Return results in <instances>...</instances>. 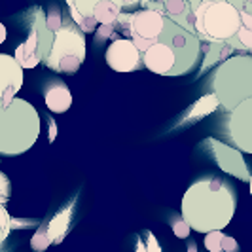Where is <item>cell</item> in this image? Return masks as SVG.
Instances as JSON below:
<instances>
[{"instance_id": "cell-1", "label": "cell", "mask_w": 252, "mask_h": 252, "mask_svg": "<svg viewBox=\"0 0 252 252\" xmlns=\"http://www.w3.org/2000/svg\"><path fill=\"white\" fill-rule=\"evenodd\" d=\"M237 209V193L233 186L218 177L193 182L182 195L180 213L184 222L197 233L224 229Z\"/></svg>"}, {"instance_id": "cell-2", "label": "cell", "mask_w": 252, "mask_h": 252, "mask_svg": "<svg viewBox=\"0 0 252 252\" xmlns=\"http://www.w3.org/2000/svg\"><path fill=\"white\" fill-rule=\"evenodd\" d=\"M40 116L25 99L0 101V154L21 156L29 152L40 137Z\"/></svg>"}, {"instance_id": "cell-3", "label": "cell", "mask_w": 252, "mask_h": 252, "mask_svg": "<svg viewBox=\"0 0 252 252\" xmlns=\"http://www.w3.org/2000/svg\"><path fill=\"white\" fill-rule=\"evenodd\" d=\"M213 93L218 104L231 112L252 97V55H231L218 64L213 76Z\"/></svg>"}, {"instance_id": "cell-4", "label": "cell", "mask_w": 252, "mask_h": 252, "mask_svg": "<svg viewBox=\"0 0 252 252\" xmlns=\"http://www.w3.org/2000/svg\"><path fill=\"white\" fill-rule=\"evenodd\" d=\"M241 27V13L229 0H201L195 8V36L207 42H229Z\"/></svg>"}, {"instance_id": "cell-5", "label": "cell", "mask_w": 252, "mask_h": 252, "mask_svg": "<svg viewBox=\"0 0 252 252\" xmlns=\"http://www.w3.org/2000/svg\"><path fill=\"white\" fill-rule=\"evenodd\" d=\"M86 36L74 23H64L63 29H59L53 36L51 50L44 63L51 70L61 74H76L82 63L86 61Z\"/></svg>"}, {"instance_id": "cell-6", "label": "cell", "mask_w": 252, "mask_h": 252, "mask_svg": "<svg viewBox=\"0 0 252 252\" xmlns=\"http://www.w3.org/2000/svg\"><path fill=\"white\" fill-rule=\"evenodd\" d=\"M116 27L122 31V34L135 44V48L144 53L158 44V40L163 32L165 17L154 10H140L135 13H122L116 21Z\"/></svg>"}, {"instance_id": "cell-7", "label": "cell", "mask_w": 252, "mask_h": 252, "mask_svg": "<svg viewBox=\"0 0 252 252\" xmlns=\"http://www.w3.org/2000/svg\"><path fill=\"white\" fill-rule=\"evenodd\" d=\"M158 42L167 44L173 53H175V68L169 76H184L189 70L195 68L197 61L201 59V40L195 36L193 32H188L186 29L177 25L175 21L165 17L163 32Z\"/></svg>"}, {"instance_id": "cell-8", "label": "cell", "mask_w": 252, "mask_h": 252, "mask_svg": "<svg viewBox=\"0 0 252 252\" xmlns=\"http://www.w3.org/2000/svg\"><path fill=\"white\" fill-rule=\"evenodd\" d=\"M226 133L239 152L252 154V97L237 104L227 118Z\"/></svg>"}, {"instance_id": "cell-9", "label": "cell", "mask_w": 252, "mask_h": 252, "mask_svg": "<svg viewBox=\"0 0 252 252\" xmlns=\"http://www.w3.org/2000/svg\"><path fill=\"white\" fill-rule=\"evenodd\" d=\"M205 144L209 146V152H211L215 163L224 173L235 177L237 180H243V182L251 180V173H249L247 161L243 158V152H239L235 146H227V144H224V142H220V140L216 139H207Z\"/></svg>"}, {"instance_id": "cell-10", "label": "cell", "mask_w": 252, "mask_h": 252, "mask_svg": "<svg viewBox=\"0 0 252 252\" xmlns=\"http://www.w3.org/2000/svg\"><path fill=\"white\" fill-rule=\"evenodd\" d=\"M108 66L116 72H135L142 64V53L127 38H116L108 44L104 55Z\"/></svg>"}, {"instance_id": "cell-11", "label": "cell", "mask_w": 252, "mask_h": 252, "mask_svg": "<svg viewBox=\"0 0 252 252\" xmlns=\"http://www.w3.org/2000/svg\"><path fill=\"white\" fill-rule=\"evenodd\" d=\"M23 68L13 55L0 53V101L15 99L17 91L23 88Z\"/></svg>"}, {"instance_id": "cell-12", "label": "cell", "mask_w": 252, "mask_h": 252, "mask_svg": "<svg viewBox=\"0 0 252 252\" xmlns=\"http://www.w3.org/2000/svg\"><path fill=\"white\" fill-rule=\"evenodd\" d=\"M70 12V19L84 34H91L97 31V21L93 19L95 10L101 6L104 0H64ZM116 2H124V0H116ZM124 8V6H122Z\"/></svg>"}, {"instance_id": "cell-13", "label": "cell", "mask_w": 252, "mask_h": 252, "mask_svg": "<svg viewBox=\"0 0 252 252\" xmlns=\"http://www.w3.org/2000/svg\"><path fill=\"white\" fill-rule=\"evenodd\" d=\"M175 63H177V59H175L173 50L161 42L154 44L152 48H148L142 53V64L154 74L169 76L175 68Z\"/></svg>"}, {"instance_id": "cell-14", "label": "cell", "mask_w": 252, "mask_h": 252, "mask_svg": "<svg viewBox=\"0 0 252 252\" xmlns=\"http://www.w3.org/2000/svg\"><path fill=\"white\" fill-rule=\"evenodd\" d=\"M241 13V27L237 34L231 38L227 44L233 50L252 51V6L245 0H229Z\"/></svg>"}, {"instance_id": "cell-15", "label": "cell", "mask_w": 252, "mask_h": 252, "mask_svg": "<svg viewBox=\"0 0 252 252\" xmlns=\"http://www.w3.org/2000/svg\"><path fill=\"white\" fill-rule=\"evenodd\" d=\"M15 61L21 64V68H34L44 61V51L40 46V38H38L36 29L31 25V32L23 44L17 46V50L13 53Z\"/></svg>"}, {"instance_id": "cell-16", "label": "cell", "mask_w": 252, "mask_h": 252, "mask_svg": "<svg viewBox=\"0 0 252 252\" xmlns=\"http://www.w3.org/2000/svg\"><path fill=\"white\" fill-rule=\"evenodd\" d=\"M44 101L50 112L63 114L72 106V93L61 80H53L44 88Z\"/></svg>"}, {"instance_id": "cell-17", "label": "cell", "mask_w": 252, "mask_h": 252, "mask_svg": "<svg viewBox=\"0 0 252 252\" xmlns=\"http://www.w3.org/2000/svg\"><path fill=\"white\" fill-rule=\"evenodd\" d=\"M201 51L205 53V57H203V63L199 66V74L209 70L213 64H220L226 59H229L233 53V48L227 42H207V44H201Z\"/></svg>"}, {"instance_id": "cell-18", "label": "cell", "mask_w": 252, "mask_h": 252, "mask_svg": "<svg viewBox=\"0 0 252 252\" xmlns=\"http://www.w3.org/2000/svg\"><path fill=\"white\" fill-rule=\"evenodd\" d=\"M72 209H74V203L64 207L61 213L51 218V222L46 226V231H48V237H50L51 243H61L63 237L68 231V226H70V218H72Z\"/></svg>"}, {"instance_id": "cell-19", "label": "cell", "mask_w": 252, "mask_h": 252, "mask_svg": "<svg viewBox=\"0 0 252 252\" xmlns=\"http://www.w3.org/2000/svg\"><path fill=\"white\" fill-rule=\"evenodd\" d=\"M218 106H220V104H218V99L215 97V93L205 95V97H201L195 104H191V108H189L188 112H186V116L182 118V124H186V122H197V120H201L205 116H209L211 112H215Z\"/></svg>"}, {"instance_id": "cell-20", "label": "cell", "mask_w": 252, "mask_h": 252, "mask_svg": "<svg viewBox=\"0 0 252 252\" xmlns=\"http://www.w3.org/2000/svg\"><path fill=\"white\" fill-rule=\"evenodd\" d=\"M63 25H64L63 13L59 10V6H50V10L46 13V27L55 34L59 29H63Z\"/></svg>"}, {"instance_id": "cell-21", "label": "cell", "mask_w": 252, "mask_h": 252, "mask_svg": "<svg viewBox=\"0 0 252 252\" xmlns=\"http://www.w3.org/2000/svg\"><path fill=\"white\" fill-rule=\"evenodd\" d=\"M224 231L222 229H216V231H209L205 233V249L209 252H222V239H224Z\"/></svg>"}, {"instance_id": "cell-22", "label": "cell", "mask_w": 252, "mask_h": 252, "mask_svg": "<svg viewBox=\"0 0 252 252\" xmlns=\"http://www.w3.org/2000/svg\"><path fill=\"white\" fill-rule=\"evenodd\" d=\"M50 245H51V241H50V237H48L46 226L40 227L36 233L32 235V239H31V247H32V251L34 252H44Z\"/></svg>"}, {"instance_id": "cell-23", "label": "cell", "mask_w": 252, "mask_h": 252, "mask_svg": "<svg viewBox=\"0 0 252 252\" xmlns=\"http://www.w3.org/2000/svg\"><path fill=\"white\" fill-rule=\"evenodd\" d=\"M118 32H116V25H99L95 31V40L97 42H106V40H116Z\"/></svg>"}, {"instance_id": "cell-24", "label": "cell", "mask_w": 252, "mask_h": 252, "mask_svg": "<svg viewBox=\"0 0 252 252\" xmlns=\"http://www.w3.org/2000/svg\"><path fill=\"white\" fill-rule=\"evenodd\" d=\"M189 231H191V227L184 222V218H182V216L177 218V220H173V233L177 235L178 239H188Z\"/></svg>"}, {"instance_id": "cell-25", "label": "cell", "mask_w": 252, "mask_h": 252, "mask_svg": "<svg viewBox=\"0 0 252 252\" xmlns=\"http://www.w3.org/2000/svg\"><path fill=\"white\" fill-rule=\"evenodd\" d=\"M146 245L142 243V241H139V245H137V252H161V249H159V245H158V241H156V237L152 235L150 231H146Z\"/></svg>"}, {"instance_id": "cell-26", "label": "cell", "mask_w": 252, "mask_h": 252, "mask_svg": "<svg viewBox=\"0 0 252 252\" xmlns=\"http://www.w3.org/2000/svg\"><path fill=\"white\" fill-rule=\"evenodd\" d=\"M10 193H12L10 180L4 173H0V205H6V201L10 199Z\"/></svg>"}, {"instance_id": "cell-27", "label": "cell", "mask_w": 252, "mask_h": 252, "mask_svg": "<svg viewBox=\"0 0 252 252\" xmlns=\"http://www.w3.org/2000/svg\"><path fill=\"white\" fill-rule=\"evenodd\" d=\"M222 252H239V243L229 237V235H224L222 239Z\"/></svg>"}, {"instance_id": "cell-28", "label": "cell", "mask_w": 252, "mask_h": 252, "mask_svg": "<svg viewBox=\"0 0 252 252\" xmlns=\"http://www.w3.org/2000/svg\"><path fill=\"white\" fill-rule=\"evenodd\" d=\"M8 235H10V229H6V227L0 224V247L4 245V241L8 239Z\"/></svg>"}, {"instance_id": "cell-29", "label": "cell", "mask_w": 252, "mask_h": 252, "mask_svg": "<svg viewBox=\"0 0 252 252\" xmlns=\"http://www.w3.org/2000/svg\"><path fill=\"white\" fill-rule=\"evenodd\" d=\"M8 36V32H6V27L0 23V44H4V40Z\"/></svg>"}, {"instance_id": "cell-30", "label": "cell", "mask_w": 252, "mask_h": 252, "mask_svg": "<svg viewBox=\"0 0 252 252\" xmlns=\"http://www.w3.org/2000/svg\"><path fill=\"white\" fill-rule=\"evenodd\" d=\"M186 2H188V4L191 6V8H193V10H195V8L201 4V0H186Z\"/></svg>"}, {"instance_id": "cell-31", "label": "cell", "mask_w": 252, "mask_h": 252, "mask_svg": "<svg viewBox=\"0 0 252 252\" xmlns=\"http://www.w3.org/2000/svg\"><path fill=\"white\" fill-rule=\"evenodd\" d=\"M188 252H197V249H195V243H193V241L188 245Z\"/></svg>"}, {"instance_id": "cell-32", "label": "cell", "mask_w": 252, "mask_h": 252, "mask_svg": "<svg viewBox=\"0 0 252 252\" xmlns=\"http://www.w3.org/2000/svg\"><path fill=\"white\" fill-rule=\"evenodd\" d=\"M148 2H152V0H140V6H142V8H144V6H146V4H148Z\"/></svg>"}, {"instance_id": "cell-33", "label": "cell", "mask_w": 252, "mask_h": 252, "mask_svg": "<svg viewBox=\"0 0 252 252\" xmlns=\"http://www.w3.org/2000/svg\"><path fill=\"white\" fill-rule=\"evenodd\" d=\"M249 189H251V195H252V175H251V180H249Z\"/></svg>"}, {"instance_id": "cell-34", "label": "cell", "mask_w": 252, "mask_h": 252, "mask_svg": "<svg viewBox=\"0 0 252 252\" xmlns=\"http://www.w3.org/2000/svg\"><path fill=\"white\" fill-rule=\"evenodd\" d=\"M245 2H247V4H251V6H252V0H245Z\"/></svg>"}]
</instances>
